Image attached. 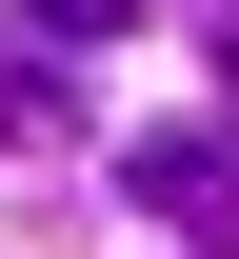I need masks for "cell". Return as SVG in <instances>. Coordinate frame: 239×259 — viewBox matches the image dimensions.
<instances>
[{"label": "cell", "instance_id": "6da1fadb", "mask_svg": "<svg viewBox=\"0 0 239 259\" xmlns=\"http://www.w3.org/2000/svg\"><path fill=\"white\" fill-rule=\"evenodd\" d=\"M120 199H160L200 259H239V120H160V140H120Z\"/></svg>", "mask_w": 239, "mask_h": 259}, {"label": "cell", "instance_id": "7a4b0ae2", "mask_svg": "<svg viewBox=\"0 0 239 259\" xmlns=\"http://www.w3.org/2000/svg\"><path fill=\"white\" fill-rule=\"evenodd\" d=\"M100 100H80V60L60 40H0V140H80Z\"/></svg>", "mask_w": 239, "mask_h": 259}, {"label": "cell", "instance_id": "3957f363", "mask_svg": "<svg viewBox=\"0 0 239 259\" xmlns=\"http://www.w3.org/2000/svg\"><path fill=\"white\" fill-rule=\"evenodd\" d=\"M139 20V0H20V40H60V60H80V40H120Z\"/></svg>", "mask_w": 239, "mask_h": 259}]
</instances>
